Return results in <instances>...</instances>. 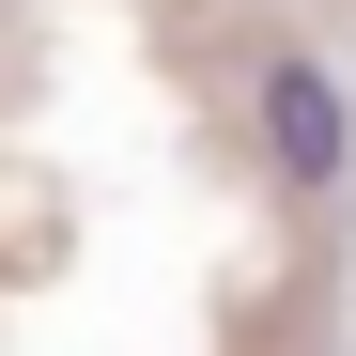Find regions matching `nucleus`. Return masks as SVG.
<instances>
[{
  "label": "nucleus",
  "mask_w": 356,
  "mask_h": 356,
  "mask_svg": "<svg viewBox=\"0 0 356 356\" xmlns=\"http://www.w3.org/2000/svg\"><path fill=\"white\" fill-rule=\"evenodd\" d=\"M264 155H279V186H341L356 170V93L325 63H264Z\"/></svg>",
  "instance_id": "obj_1"
}]
</instances>
